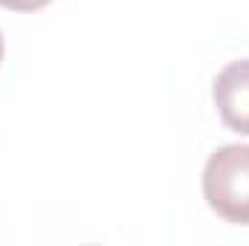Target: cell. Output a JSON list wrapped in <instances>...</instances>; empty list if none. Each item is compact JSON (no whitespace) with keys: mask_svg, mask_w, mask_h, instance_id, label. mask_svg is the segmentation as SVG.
I'll use <instances>...</instances> for the list:
<instances>
[{"mask_svg":"<svg viewBox=\"0 0 249 246\" xmlns=\"http://www.w3.org/2000/svg\"><path fill=\"white\" fill-rule=\"evenodd\" d=\"M53 0H0V6L9 9V12H38V9H44Z\"/></svg>","mask_w":249,"mask_h":246,"instance_id":"obj_3","label":"cell"},{"mask_svg":"<svg viewBox=\"0 0 249 246\" xmlns=\"http://www.w3.org/2000/svg\"><path fill=\"white\" fill-rule=\"evenodd\" d=\"M212 99L223 124L249 136V58L226 64L217 72L212 84Z\"/></svg>","mask_w":249,"mask_h":246,"instance_id":"obj_2","label":"cell"},{"mask_svg":"<svg viewBox=\"0 0 249 246\" xmlns=\"http://www.w3.org/2000/svg\"><path fill=\"white\" fill-rule=\"evenodd\" d=\"M203 197L223 220L249 226V145H223L209 157Z\"/></svg>","mask_w":249,"mask_h":246,"instance_id":"obj_1","label":"cell"},{"mask_svg":"<svg viewBox=\"0 0 249 246\" xmlns=\"http://www.w3.org/2000/svg\"><path fill=\"white\" fill-rule=\"evenodd\" d=\"M3 53H6V44H3V35H0V61H3Z\"/></svg>","mask_w":249,"mask_h":246,"instance_id":"obj_4","label":"cell"}]
</instances>
